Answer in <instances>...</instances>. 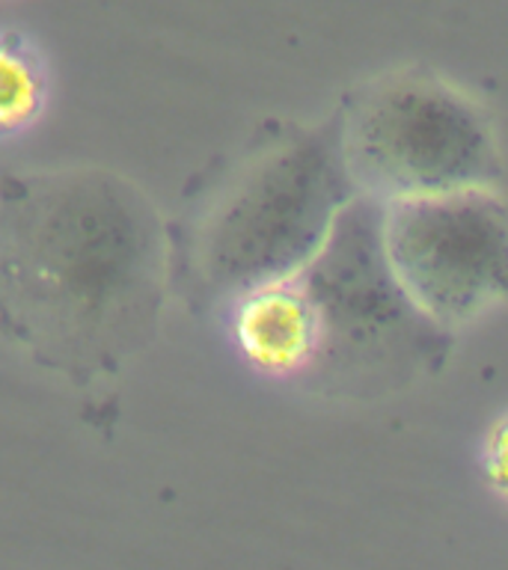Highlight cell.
Instances as JSON below:
<instances>
[{"instance_id":"5b68a950","label":"cell","mask_w":508,"mask_h":570,"mask_svg":"<svg viewBox=\"0 0 508 570\" xmlns=\"http://www.w3.org/2000/svg\"><path fill=\"white\" fill-rule=\"evenodd\" d=\"M241 354L265 372H292L319 351V321L306 292L285 283L265 285L241 297L235 312Z\"/></svg>"},{"instance_id":"3957f363","label":"cell","mask_w":508,"mask_h":570,"mask_svg":"<svg viewBox=\"0 0 508 570\" xmlns=\"http://www.w3.org/2000/svg\"><path fill=\"white\" fill-rule=\"evenodd\" d=\"M348 160L351 173L392 203L479 190L497 176L479 116L437 89H392L374 98L351 131Z\"/></svg>"},{"instance_id":"277c9868","label":"cell","mask_w":508,"mask_h":570,"mask_svg":"<svg viewBox=\"0 0 508 570\" xmlns=\"http://www.w3.org/2000/svg\"><path fill=\"white\" fill-rule=\"evenodd\" d=\"M345 185V169L315 142L271 160L232 205L217 238V265L238 279L244 294L285 283L333 235Z\"/></svg>"},{"instance_id":"52a82bcc","label":"cell","mask_w":508,"mask_h":570,"mask_svg":"<svg viewBox=\"0 0 508 570\" xmlns=\"http://www.w3.org/2000/svg\"><path fill=\"white\" fill-rule=\"evenodd\" d=\"M485 470H488V479L499 488V493L508 499V416L490 434Z\"/></svg>"},{"instance_id":"6da1fadb","label":"cell","mask_w":508,"mask_h":570,"mask_svg":"<svg viewBox=\"0 0 508 570\" xmlns=\"http://www.w3.org/2000/svg\"><path fill=\"white\" fill-rule=\"evenodd\" d=\"M160 232L105 169H57L0 190V327L48 368H119L158 309Z\"/></svg>"},{"instance_id":"7a4b0ae2","label":"cell","mask_w":508,"mask_h":570,"mask_svg":"<svg viewBox=\"0 0 508 570\" xmlns=\"http://www.w3.org/2000/svg\"><path fill=\"white\" fill-rule=\"evenodd\" d=\"M381 244L401 294L434 327L508 297V217L485 187L392 203Z\"/></svg>"},{"instance_id":"8992f818","label":"cell","mask_w":508,"mask_h":570,"mask_svg":"<svg viewBox=\"0 0 508 570\" xmlns=\"http://www.w3.org/2000/svg\"><path fill=\"white\" fill-rule=\"evenodd\" d=\"M48 107V66L27 36L0 30V140L18 137Z\"/></svg>"}]
</instances>
